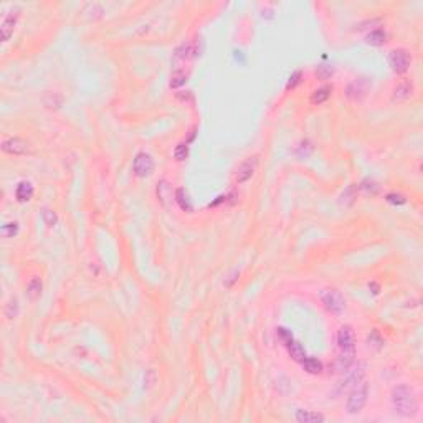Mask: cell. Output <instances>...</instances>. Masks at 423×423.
I'll return each instance as SVG.
<instances>
[{
    "mask_svg": "<svg viewBox=\"0 0 423 423\" xmlns=\"http://www.w3.org/2000/svg\"><path fill=\"white\" fill-rule=\"evenodd\" d=\"M392 408L400 417H413L418 410V402L415 392L408 385H397L390 395Z\"/></svg>",
    "mask_w": 423,
    "mask_h": 423,
    "instance_id": "obj_1",
    "label": "cell"
},
{
    "mask_svg": "<svg viewBox=\"0 0 423 423\" xmlns=\"http://www.w3.org/2000/svg\"><path fill=\"white\" fill-rule=\"evenodd\" d=\"M367 397H369V384L362 380L360 384H357L351 388L349 397H347V402H346L347 412L359 413L362 408L365 407V403H367Z\"/></svg>",
    "mask_w": 423,
    "mask_h": 423,
    "instance_id": "obj_2",
    "label": "cell"
},
{
    "mask_svg": "<svg viewBox=\"0 0 423 423\" xmlns=\"http://www.w3.org/2000/svg\"><path fill=\"white\" fill-rule=\"evenodd\" d=\"M319 299H321V303L324 304V308H326L329 313L337 314V316L344 313L346 299H344V296L341 294L339 289H334V288L321 289L319 291Z\"/></svg>",
    "mask_w": 423,
    "mask_h": 423,
    "instance_id": "obj_3",
    "label": "cell"
},
{
    "mask_svg": "<svg viewBox=\"0 0 423 423\" xmlns=\"http://www.w3.org/2000/svg\"><path fill=\"white\" fill-rule=\"evenodd\" d=\"M388 65H390V68L393 70V73L403 74L410 70L412 56L407 50L395 48L393 51H390V55H388Z\"/></svg>",
    "mask_w": 423,
    "mask_h": 423,
    "instance_id": "obj_4",
    "label": "cell"
},
{
    "mask_svg": "<svg viewBox=\"0 0 423 423\" xmlns=\"http://www.w3.org/2000/svg\"><path fill=\"white\" fill-rule=\"evenodd\" d=\"M370 86H372V81H369V78H355L347 84L346 96L351 101H360L367 96Z\"/></svg>",
    "mask_w": 423,
    "mask_h": 423,
    "instance_id": "obj_5",
    "label": "cell"
},
{
    "mask_svg": "<svg viewBox=\"0 0 423 423\" xmlns=\"http://www.w3.org/2000/svg\"><path fill=\"white\" fill-rule=\"evenodd\" d=\"M154 171V159L145 152L136 154L133 161V172L138 177H147Z\"/></svg>",
    "mask_w": 423,
    "mask_h": 423,
    "instance_id": "obj_6",
    "label": "cell"
},
{
    "mask_svg": "<svg viewBox=\"0 0 423 423\" xmlns=\"http://www.w3.org/2000/svg\"><path fill=\"white\" fill-rule=\"evenodd\" d=\"M339 352H355V334L351 326H342L337 332Z\"/></svg>",
    "mask_w": 423,
    "mask_h": 423,
    "instance_id": "obj_7",
    "label": "cell"
},
{
    "mask_svg": "<svg viewBox=\"0 0 423 423\" xmlns=\"http://www.w3.org/2000/svg\"><path fill=\"white\" fill-rule=\"evenodd\" d=\"M2 150L10 156H23L30 152V144L22 138H8L2 142Z\"/></svg>",
    "mask_w": 423,
    "mask_h": 423,
    "instance_id": "obj_8",
    "label": "cell"
},
{
    "mask_svg": "<svg viewBox=\"0 0 423 423\" xmlns=\"http://www.w3.org/2000/svg\"><path fill=\"white\" fill-rule=\"evenodd\" d=\"M258 169V156H253V157H248L245 159L238 167V172H237V182L238 184H245L250 178L255 176Z\"/></svg>",
    "mask_w": 423,
    "mask_h": 423,
    "instance_id": "obj_9",
    "label": "cell"
},
{
    "mask_svg": "<svg viewBox=\"0 0 423 423\" xmlns=\"http://www.w3.org/2000/svg\"><path fill=\"white\" fill-rule=\"evenodd\" d=\"M20 17V8L13 7L10 12L3 15L2 25H0V32H2V41H7L13 34V28L17 25V20Z\"/></svg>",
    "mask_w": 423,
    "mask_h": 423,
    "instance_id": "obj_10",
    "label": "cell"
},
{
    "mask_svg": "<svg viewBox=\"0 0 423 423\" xmlns=\"http://www.w3.org/2000/svg\"><path fill=\"white\" fill-rule=\"evenodd\" d=\"M413 91H415V86H413L412 81H400L397 84L395 88H393L392 91V103H405L407 100H410Z\"/></svg>",
    "mask_w": 423,
    "mask_h": 423,
    "instance_id": "obj_11",
    "label": "cell"
},
{
    "mask_svg": "<svg viewBox=\"0 0 423 423\" xmlns=\"http://www.w3.org/2000/svg\"><path fill=\"white\" fill-rule=\"evenodd\" d=\"M347 375H346V380L344 382H342V387L344 388H347V387H354V385H357V384H360L362 380H364V375H365V365L364 364H359L357 365L355 369H349L346 372Z\"/></svg>",
    "mask_w": 423,
    "mask_h": 423,
    "instance_id": "obj_12",
    "label": "cell"
},
{
    "mask_svg": "<svg viewBox=\"0 0 423 423\" xmlns=\"http://www.w3.org/2000/svg\"><path fill=\"white\" fill-rule=\"evenodd\" d=\"M34 185L30 184V182L28 180H22V182H18V185H17V189H15V197H17V200L18 202H28L32 199V197H34Z\"/></svg>",
    "mask_w": 423,
    "mask_h": 423,
    "instance_id": "obj_13",
    "label": "cell"
},
{
    "mask_svg": "<svg viewBox=\"0 0 423 423\" xmlns=\"http://www.w3.org/2000/svg\"><path fill=\"white\" fill-rule=\"evenodd\" d=\"M157 199L164 207H166V209L172 200H176V199H172V189H171V185H169L167 180H161L157 184Z\"/></svg>",
    "mask_w": 423,
    "mask_h": 423,
    "instance_id": "obj_14",
    "label": "cell"
},
{
    "mask_svg": "<svg viewBox=\"0 0 423 423\" xmlns=\"http://www.w3.org/2000/svg\"><path fill=\"white\" fill-rule=\"evenodd\" d=\"M296 420L299 423H322L324 418L321 413L311 412V410H298L296 412Z\"/></svg>",
    "mask_w": 423,
    "mask_h": 423,
    "instance_id": "obj_15",
    "label": "cell"
},
{
    "mask_svg": "<svg viewBox=\"0 0 423 423\" xmlns=\"http://www.w3.org/2000/svg\"><path fill=\"white\" fill-rule=\"evenodd\" d=\"M365 41L372 46H382L387 41V34H385L382 28H374V30H370L365 35Z\"/></svg>",
    "mask_w": 423,
    "mask_h": 423,
    "instance_id": "obj_16",
    "label": "cell"
},
{
    "mask_svg": "<svg viewBox=\"0 0 423 423\" xmlns=\"http://www.w3.org/2000/svg\"><path fill=\"white\" fill-rule=\"evenodd\" d=\"M41 280L38 278V276H34L30 281H28L27 284V296L30 298V301H36L41 296Z\"/></svg>",
    "mask_w": 423,
    "mask_h": 423,
    "instance_id": "obj_17",
    "label": "cell"
},
{
    "mask_svg": "<svg viewBox=\"0 0 423 423\" xmlns=\"http://www.w3.org/2000/svg\"><path fill=\"white\" fill-rule=\"evenodd\" d=\"M331 93H332V86H322V88H319V89H316V91L313 93L311 100H309V101H311V105H314V106L322 105V103H326L329 100Z\"/></svg>",
    "mask_w": 423,
    "mask_h": 423,
    "instance_id": "obj_18",
    "label": "cell"
},
{
    "mask_svg": "<svg viewBox=\"0 0 423 423\" xmlns=\"http://www.w3.org/2000/svg\"><path fill=\"white\" fill-rule=\"evenodd\" d=\"M301 364H303V369L306 370L308 374L316 375V374H321V370H322V362L317 360L316 357H306Z\"/></svg>",
    "mask_w": 423,
    "mask_h": 423,
    "instance_id": "obj_19",
    "label": "cell"
},
{
    "mask_svg": "<svg viewBox=\"0 0 423 423\" xmlns=\"http://www.w3.org/2000/svg\"><path fill=\"white\" fill-rule=\"evenodd\" d=\"M288 352H289L291 359L296 360V362H303L308 357L306 352H304V349H303V346H301L299 342H294V341L288 346Z\"/></svg>",
    "mask_w": 423,
    "mask_h": 423,
    "instance_id": "obj_20",
    "label": "cell"
},
{
    "mask_svg": "<svg viewBox=\"0 0 423 423\" xmlns=\"http://www.w3.org/2000/svg\"><path fill=\"white\" fill-rule=\"evenodd\" d=\"M187 76H189V73H187L185 70H182V68L176 70V71L172 73V76H171V88L177 89V88L184 86L185 81H187Z\"/></svg>",
    "mask_w": 423,
    "mask_h": 423,
    "instance_id": "obj_21",
    "label": "cell"
},
{
    "mask_svg": "<svg viewBox=\"0 0 423 423\" xmlns=\"http://www.w3.org/2000/svg\"><path fill=\"white\" fill-rule=\"evenodd\" d=\"M176 202L178 204V207H180L184 212H192L194 209H192V204H190V199H189V194L184 190V189H178L176 192Z\"/></svg>",
    "mask_w": 423,
    "mask_h": 423,
    "instance_id": "obj_22",
    "label": "cell"
},
{
    "mask_svg": "<svg viewBox=\"0 0 423 423\" xmlns=\"http://www.w3.org/2000/svg\"><path fill=\"white\" fill-rule=\"evenodd\" d=\"M3 313H5V317H7V319L17 317V314H18V301H17L15 298H12V299L5 304V309H3Z\"/></svg>",
    "mask_w": 423,
    "mask_h": 423,
    "instance_id": "obj_23",
    "label": "cell"
},
{
    "mask_svg": "<svg viewBox=\"0 0 423 423\" xmlns=\"http://www.w3.org/2000/svg\"><path fill=\"white\" fill-rule=\"evenodd\" d=\"M0 233H2L5 238L15 237V235L18 233V223H17V222H8V223H5V225H2V230H0Z\"/></svg>",
    "mask_w": 423,
    "mask_h": 423,
    "instance_id": "obj_24",
    "label": "cell"
},
{
    "mask_svg": "<svg viewBox=\"0 0 423 423\" xmlns=\"http://www.w3.org/2000/svg\"><path fill=\"white\" fill-rule=\"evenodd\" d=\"M174 157H176V161H185L189 157V145L184 142L177 144V147L174 149Z\"/></svg>",
    "mask_w": 423,
    "mask_h": 423,
    "instance_id": "obj_25",
    "label": "cell"
},
{
    "mask_svg": "<svg viewBox=\"0 0 423 423\" xmlns=\"http://www.w3.org/2000/svg\"><path fill=\"white\" fill-rule=\"evenodd\" d=\"M367 344L369 347H375V349H380L384 346V339L380 337V334L377 331H372L367 337Z\"/></svg>",
    "mask_w": 423,
    "mask_h": 423,
    "instance_id": "obj_26",
    "label": "cell"
},
{
    "mask_svg": "<svg viewBox=\"0 0 423 423\" xmlns=\"http://www.w3.org/2000/svg\"><path fill=\"white\" fill-rule=\"evenodd\" d=\"M385 200H387L388 204H392V205H403V204L407 202L405 197H403L402 194H395V192H392V194H387Z\"/></svg>",
    "mask_w": 423,
    "mask_h": 423,
    "instance_id": "obj_27",
    "label": "cell"
},
{
    "mask_svg": "<svg viewBox=\"0 0 423 423\" xmlns=\"http://www.w3.org/2000/svg\"><path fill=\"white\" fill-rule=\"evenodd\" d=\"M301 78H303V71H301V70L294 71L289 76V81H288V84H286V89H294L301 83Z\"/></svg>",
    "mask_w": 423,
    "mask_h": 423,
    "instance_id": "obj_28",
    "label": "cell"
},
{
    "mask_svg": "<svg viewBox=\"0 0 423 423\" xmlns=\"http://www.w3.org/2000/svg\"><path fill=\"white\" fill-rule=\"evenodd\" d=\"M316 74L319 79H329L332 74V68L327 67V65H321V67L316 68Z\"/></svg>",
    "mask_w": 423,
    "mask_h": 423,
    "instance_id": "obj_29",
    "label": "cell"
},
{
    "mask_svg": "<svg viewBox=\"0 0 423 423\" xmlns=\"http://www.w3.org/2000/svg\"><path fill=\"white\" fill-rule=\"evenodd\" d=\"M278 336H280V339L283 341V344H284L286 347H288L291 342H293V334H291L288 329L280 327V329H278Z\"/></svg>",
    "mask_w": 423,
    "mask_h": 423,
    "instance_id": "obj_30",
    "label": "cell"
},
{
    "mask_svg": "<svg viewBox=\"0 0 423 423\" xmlns=\"http://www.w3.org/2000/svg\"><path fill=\"white\" fill-rule=\"evenodd\" d=\"M43 218H45V223L48 225V227H53V225L56 223V215L51 210L43 212Z\"/></svg>",
    "mask_w": 423,
    "mask_h": 423,
    "instance_id": "obj_31",
    "label": "cell"
},
{
    "mask_svg": "<svg viewBox=\"0 0 423 423\" xmlns=\"http://www.w3.org/2000/svg\"><path fill=\"white\" fill-rule=\"evenodd\" d=\"M369 288H372V289H374V291H372L374 294H377V293H379V286L375 284V283H369Z\"/></svg>",
    "mask_w": 423,
    "mask_h": 423,
    "instance_id": "obj_32",
    "label": "cell"
}]
</instances>
